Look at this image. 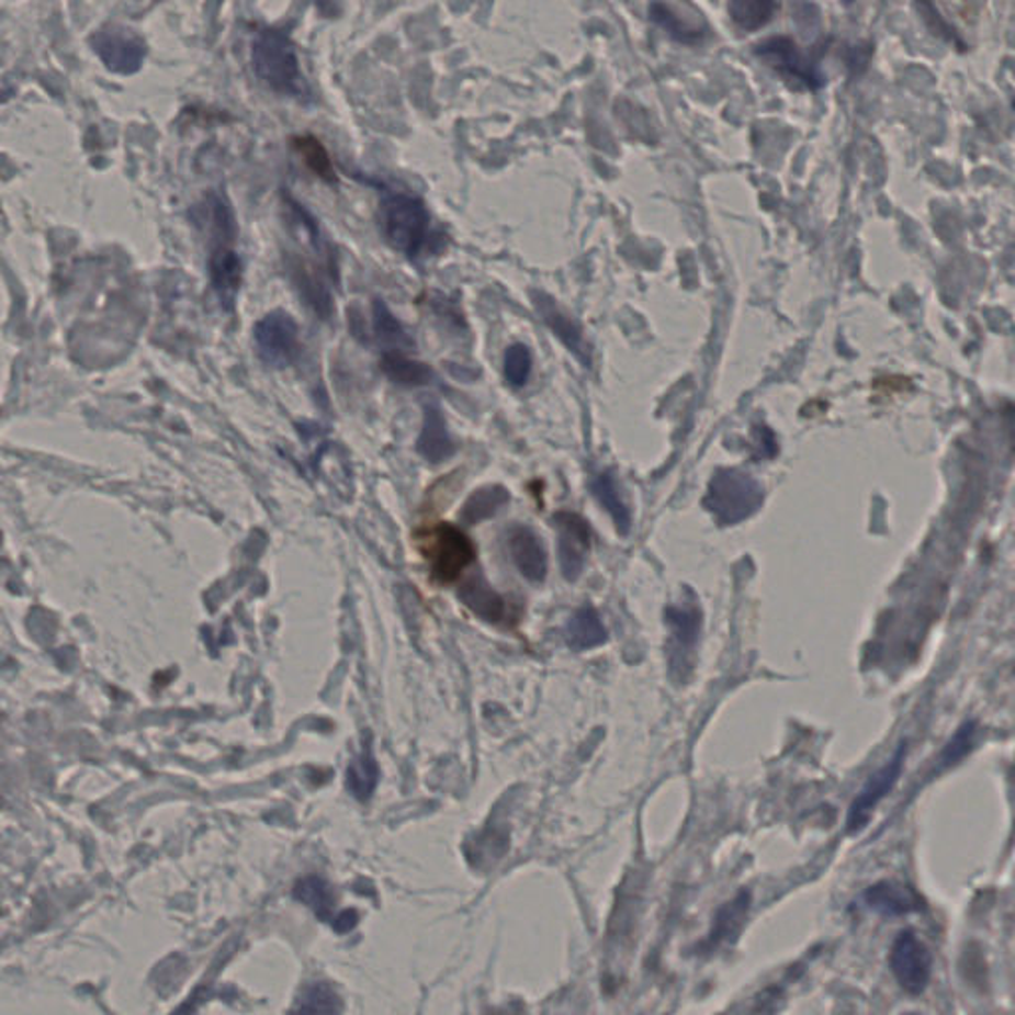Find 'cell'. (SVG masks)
Segmentation results:
<instances>
[{
	"label": "cell",
	"mask_w": 1015,
	"mask_h": 1015,
	"mask_svg": "<svg viewBox=\"0 0 1015 1015\" xmlns=\"http://www.w3.org/2000/svg\"><path fill=\"white\" fill-rule=\"evenodd\" d=\"M649 16L683 44H697L707 36V22L700 19V12L692 11L687 4L655 2L649 7Z\"/></svg>",
	"instance_id": "obj_12"
},
{
	"label": "cell",
	"mask_w": 1015,
	"mask_h": 1015,
	"mask_svg": "<svg viewBox=\"0 0 1015 1015\" xmlns=\"http://www.w3.org/2000/svg\"><path fill=\"white\" fill-rule=\"evenodd\" d=\"M764 490L748 472L722 469L712 476L704 496V508L722 526L744 522L759 510Z\"/></svg>",
	"instance_id": "obj_4"
},
{
	"label": "cell",
	"mask_w": 1015,
	"mask_h": 1015,
	"mask_svg": "<svg viewBox=\"0 0 1015 1015\" xmlns=\"http://www.w3.org/2000/svg\"><path fill=\"white\" fill-rule=\"evenodd\" d=\"M565 639H567V645L574 651H587V649L604 645L607 631L591 607H582L567 621Z\"/></svg>",
	"instance_id": "obj_18"
},
{
	"label": "cell",
	"mask_w": 1015,
	"mask_h": 1015,
	"mask_svg": "<svg viewBox=\"0 0 1015 1015\" xmlns=\"http://www.w3.org/2000/svg\"><path fill=\"white\" fill-rule=\"evenodd\" d=\"M904 1015H921V1014H904Z\"/></svg>",
	"instance_id": "obj_32"
},
{
	"label": "cell",
	"mask_w": 1015,
	"mask_h": 1015,
	"mask_svg": "<svg viewBox=\"0 0 1015 1015\" xmlns=\"http://www.w3.org/2000/svg\"><path fill=\"white\" fill-rule=\"evenodd\" d=\"M903 768L904 746H901L882 768L872 774L867 783L862 786L859 796L853 800L849 813H847V831L849 833H857L869 823L872 811L877 810V805L894 790L896 781L901 780Z\"/></svg>",
	"instance_id": "obj_10"
},
{
	"label": "cell",
	"mask_w": 1015,
	"mask_h": 1015,
	"mask_svg": "<svg viewBox=\"0 0 1015 1015\" xmlns=\"http://www.w3.org/2000/svg\"><path fill=\"white\" fill-rule=\"evenodd\" d=\"M417 544L431 574L439 584L456 582L474 562V548L469 535L452 523H437L417 535Z\"/></svg>",
	"instance_id": "obj_5"
},
{
	"label": "cell",
	"mask_w": 1015,
	"mask_h": 1015,
	"mask_svg": "<svg viewBox=\"0 0 1015 1015\" xmlns=\"http://www.w3.org/2000/svg\"><path fill=\"white\" fill-rule=\"evenodd\" d=\"M381 235L393 250L417 258L431 236V215L421 199L390 193L380 205Z\"/></svg>",
	"instance_id": "obj_3"
},
{
	"label": "cell",
	"mask_w": 1015,
	"mask_h": 1015,
	"mask_svg": "<svg viewBox=\"0 0 1015 1015\" xmlns=\"http://www.w3.org/2000/svg\"><path fill=\"white\" fill-rule=\"evenodd\" d=\"M533 302H535V308L540 312V316L544 318L545 324L554 329V334L557 338L564 341L565 348L569 349L572 353H575V356L589 368V363H591V360H589V349L585 346L584 339H582V331L575 326L574 322L567 318L565 314H562V309L555 306L554 300L545 296V294H538V292H535V294H533Z\"/></svg>",
	"instance_id": "obj_15"
},
{
	"label": "cell",
	"mask_w": 1015,
	"mask_h": 1015,
	"mask_svg": "<svg viewBox=\"0 0 1015 1015\" xmlns=\"http://www.w3.org/2000/svg\"><path fill=\"white\" fill-rule=\"evenodd\" d=\"M892 975L909 994H923L933 975V956L911 931L896 936L889 952Z\"/></svg>",
	"instance_id": "obj_8"
},
{
	"label": "cell",
	"mask_w": 1015,
	"mask_h": 1015,
	"mask_svg": "<svg viewBox=\"0 0 1015 1015\" xmlns=\"http://www.w3.org/2000/svg\"><path fill=\"white\" fill-rule=\"evenodd\" d=\"M508 493L503 486H486L469 498L466 506L462 508V518L469 523L481 522L486 518H493L494 514L508 503Z\"/></svg>",
	"instance_id": "obj_25"
},
{
	"label": "cell",
	"mask_w": 1015,
	"mask_h": 1015,
	"mask_svg": "<svg viewBox=\"0 0 1015 1015\" xmlns=\"http://www.w3.org/2000/svg\"><path fill=\"white\" fill-rule=\"evenodd\" d=\"M380 368L393 383L405 387H419L432 380V370L427 363L410 360L403 351H383Z\"/></svg>",
	"instance_id": "obj_19"
},
{
	"label": "cell",
	"mask_w": 1015,
	"mask_h": 1015,
	"mask_svg": "<svg viewBox=\"0 0 1015 1015\" xmlns=\"http://www.w3.org/2000/svg\"><path fill=\"white\" fill-rule=\"evenodd\" d=\"M90 46L108 70L124 74V76L139 72V68L144 66L145 56H147V44L144 38L120 24H110V26H103L100 31L93 32L90 36Z\"/></svg>",
	"instance_id": "obj_7"
},
{
	"label": "cell",
	"mask_w": 1015,
	"mask_h": 1015,
	"mask_svg": "<svg viewBox=\"0 0 1015 1015\" xmlns=\"http://www.w3.org/2000/svg\"><path fill=\"white\" fill-rule=\"evenodd\" d=\"M778 11L776 2L769 0H736L730 2L729 12L732 21L738 24L742 31H758L766 26Z\"/></svg>",
	"instance_id": "obj_23"
},
{
	"label": "cell",
	"mask_w": 1015,
	"mask_h": 1015,
	"mask_svg": "<svg viewBox=\"0 0 1015 1015\" xmlns=\"http://www.w3.org/2000/svg\"><path fill=\"white\" fill-rule=\"evenodd\" d=\"M375 781H377V768H375V762H371L370 756H361L353 766H349V788L360 800L370 798L371 791L375 788Z\"/></svg>",
	"instance_id": "obj_29"
},
{
	"label": "cell",
	"mask_w": 1015,
	"mask_h": 1015,
	"mask_svg": "<svg viewBox=\"0 0 1015 1015\" xmlns=\"http://www.w3.org/2000/svg\"><path fill=\"white\" fill-rule=\"evenodd\" d=\"M508 548H510L514 564L523 577H528L530 582L544 579L545 572H548L544 545L530 528L516 526L508 538Z\"/></svg>",
	"instance_id": "obj_14"
},
{
	"label": "cell",
	"mask_w": 1015,
	"mask_h": 1015,
	"mask_svg": "<svg viewBox=\"0 0 1015 1015\" xmlns=\"http://www.w3.org/2000/svg\"><path fill=\"white\" fill-rule=\"evenodd\" d=\"M668 621L673 625V636H675L678 653H688L690 646L697 643L698 631H700L698 607H675L668 611Z\"/></svg>",
	"instance_id": "obj_26"
},
{
	"label": "cell",
	"mask_w": 1015,
	"mask_h": 1015,
	"mask_svg": "<svg viewBox=\"0 0 1015 1015\" xmlns=\"http://www.w3.org/2000/svg\"><path fill=\"white\" fill-rule=\"evenodd\" d=\"M292 149L302 157V161L306 163L309 171L319 177L322 181H326V183H336L338 181L334 161L329 157L326 145L322 144L318 137H314V135H296V137H292Z\"/></svg>",
	"instance_id": "obj_20"
},
{
	"label": "cell",
	"mask_w": 1015,
	"mask_h": 1015,
	"mask_svg": "<svg viewBox=\"0 0 1015 1015\" xmlns=\"http://www.w3.org/2000/svg\"><path fill=\"white\" fill-rule=\"evenodd\" d=\"M258 358L272 370H286L296 363L302 351L296 319L284 309L268 312L255 326Z\"/></svg>",
	"instance_id": "obj_6"
},
{
	"label": "cell",
	"mask_w": 1015,
	"mask_h": 1015,
	"mask_svg": "<svg viewBox=\"0 0 1015 1015\" xmlns=\"http://www.w3.org/2000/svg\"><path fill=\"white\" fill-rule=\"evenodd\" d=\"M865 904L882 916H904L921 911V896L899 882L881 881L869 887L865 894Z\"/></svg>",
	"instance_id": "obj_13"
},
{
	"label": "cell",
	"mask_w": 1015,
	"mask_h": 1015,
	"mask_svg": "<svg viewBox=\"0 0 1015 1015\" xmlns=\"http://www.w3.org/2000/svg\"><path fill=\"white\" fill-rule=\"evenodd\" d=\"M972 742H974V724H965L962 729L954 734V738L948 742V746L943 749L940 762L954 764V762L965 758L966 754L972 748Z\"/></svg>",
	"instance_id": "obj_30"
},
{
	"label": "cell",
	"mask_w": 1015,
	"mask_h": 1015,
	"mask_svg": "<svg viewBox=\"0 0 1015 1015\" xmlns=\"http://www.w3.org/2000/svg\"><path fill=\"white\" fill-rule=\"evenodd\" d=\"M554 523L560 533L557 552L562 574L567 582H575L584 572L585 560L591 548V530L582 516L572 512L555 514Z\"/></svg>",
	"instance_id": "obj_11"
},
{
	"label": "cell",
	"mask_w": 1015,
	"mask_h": 1015,
	"mask_svg": "<svg viewBox=\"0 0 1015 1015\" xmlns=\"http://www.w3.org/2000/svg\"><path fill=\"white\" fill-rule=\"evenodd\" d=\"M373 329L381 343L391 346V349H385V351H397L395 348L413 346V339L409 338L407 329L403 328L399 319L391 314V309L385 306L383 300L373 302Z\"/></svg>",
	"instance_id": "obj_22"
},
{
	"label": "cell",
	"mask_w": 1015,
	"mask_h": 1015,
	"mask_svg": "<svg viewBox=\"0 0 1015 1015\" xmlns=\"http://www.w3.org/2000/svg\"><path fill=\"white\" fill-rule=\"evenodd\" d=\"M591 493L599 498V503L604 504L607 508V512L613 516L616 520L617 530L619 533H629V528H631V516H629V508H627L621 494L617 490L616 481L611 474H599L591 483Z\"/></svg>",
	"instance_id": "obj_24"
},
{
	"label": "cell",
	"mask_w": 1015,
	"mask_h": 1015,
	"mask_svg": "<svg viewBox=\"0 0 1015 1015\" xmlns=\"http://www.w3.org/2000/svg\"><path fill=\"white\" fill-rule=\"evenodd\" d=\"M341 1002L336 990L324 982L309 984L300 997L290 1015H339Z\"/></svg>",
	"instance_id": "obj_21"
},
{
	"label": "cell",
	"mask_w": 1015,
	"mask_h": 1015,
	"mask_svg": "<svg viewBox=\"0 0 1015 1015\" xmlns=\"http://www.w3.org/2000/svg\"><path fill=\"white\" fill-rule=\"evenodd\" d=\"M464 606L471 607L472 611L478 617H483L490 623L503 621L506 613V606L500 595L493 591V587L484 582L481 575H474L466 584L462 585L461 591Z\"/></svg>",
	"instance_id": "obj_17"
},
{
	"label": "cell",
	"mask_w": 1015,
	"mask_h": 1015,
	"mask_svg": "<svg viewBox=\"0 0 1015 1015\" xmlns=\"http://www.w3.org/2000/svg\"><path fill=\"white\" fill-rule=\"evenodd\" d=\"M417 449L429 462L447 461L454 452V442H452L451 435H449L441 409L437 405H427L425 407V421H422V431L419 442H417Z\"/></svg>",
	"instance_id": "obj_16"
},
{
	"label": "cell",
	"mask_w": 1015,
	"mask_h": 1015,
	"mask_svg": "<svg viewBox=\"0 0 1015 1015\" xmlns=\"http://www.w3.org/2000/svg\"><path fill=\"white\" fill-rule=\"evenodd\" d=\"M532 373V353L523 343H512L504 353V380L506 383L520 390Z\"/></svg>",
	"instance_id": "obj_28"
},
{
	"label": "cell",
	"mask_w": 1015,
	"mask_h": 1015,
	"mask_svg": "<svg viewBox=\"0 0 1015 1015\" xmlns=\"http://www.w3.org/2000/svg\"><path fill=\"white\" fill-rule=\"evenodd\" d=\"M754 54L776 72L781 74L786 80L803 83L810 90H817L825 83L815 60L805 56L800 46L788 36H771L768 41L759 42L754 48Z\"/></svg>",
	"instance_id": "obj_9"
},
{
	"label": "cell",
	"mask_w": 1015,
	"mask_h": 1015,
	"mask_svg": "<svg viewBox=\"0 0 1015 1015\" xmlns=\"http://www.w3.org/2000/svg\"><path fill=\"white\" fill-rule=\"evenodd\" d=\"M211 255L208 274L216 296L226 308H233L243 286V258L236 252V223L230 206L223 196L211 195Z\"/></svg>",
	"instance_id": "obj_2"
},
{
	"label": "cell",
	"mask_w": 1015,
	"mask_h": 1015,
	"mask_svg": "<svg viewBox=\"0 0 1015 1015\" xmlns=\"http://www.w3.org/2000/svg\"><path fill=\"white\" fill-rule=\"evenodd\" d=\"M252 68L260 82L267 83L272 92L287 98H309V88L296 46L286 32L278 29H262L252 42Z\"/></svg>",
	"instance_id": "obj_1"
},
{
	"label": "cell",
	"mask_w": 1015,
	"mask_h": 1015,
	"mask_svg": "<svg viewBox=\"0 0 1015 1015\" xmlns=\"http://www.w3.org/2000/svg\"><path fill=\"white\" fill-rule=\"evenodd\" d=\"M294 896H296L297 901L308 904L309 909L318 914L319 918H324V921L331 918L334 894H331V889L326 884V881H322L318 877H308V879L297 882Z\"/></svg>",
	"instance_id": "obj_27"
},
{
	"label": "cell",
	"mask_w": 1015,
	"mask_h": 1015,
	"mask_svg": "<svg viewBox=\"0 0 1015 1015\" xmlns=\"http://www.w3.org/2000/svg\"><path fill=\"white\" fill-rule=\"evenodd\" d=\"M356 923H358V914L346 911V913L339 914L338 918L334 921V928H336L338 933H348L349 928L356 926Z\"/></svg>",
	"instance_id": "obj_31"
}]
</instances>
